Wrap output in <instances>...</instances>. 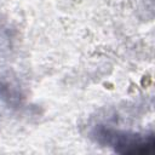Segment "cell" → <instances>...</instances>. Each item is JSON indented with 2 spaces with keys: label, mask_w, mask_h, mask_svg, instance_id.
<instances>
[{
  "label": "cell",
  "mask_w": 155,
  "mask_h": 155,
  "mask_svg": "<svg viewBox=\"0 0 155 155\" xmlns=\"http://www.w3.org/2000/svg\"><path fill=\"white\" fill-rule=\"evenodd\" d=\"M107 138L114 145L115 150L121 154L130 155H144L154 153V137L150 136H128L126 133H108Z\"/></svg>",
  "instance_id": "obj_1"
}]
</instances>
